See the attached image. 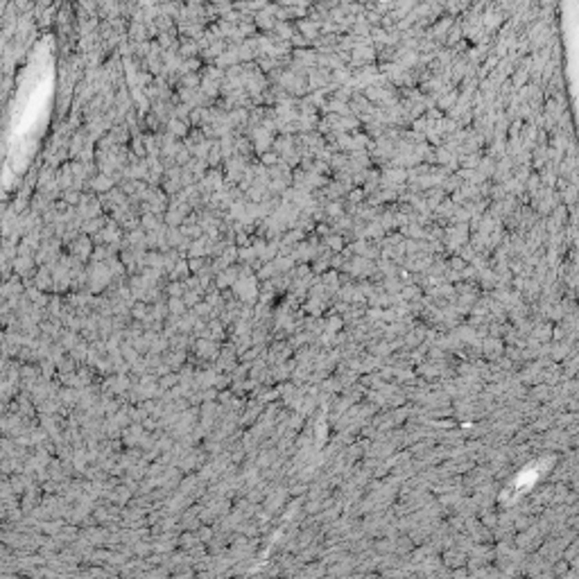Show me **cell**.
<instances>
[{"mask_svg":"<svg viewBox=\"0 0 579 579\" xmlns=\"http://www.w3.org/2000/svg\"><path fill=\"white\" fill-rule=\"evenodd\" d=\"M450 25H452V18L450 16H443V20H439V23L432 27V34H441V32H446Z\"/></svg>","mask_w":579,"mask_h":579,"instance_id":"6da1fadb","label":"cell"}]
</instances>
